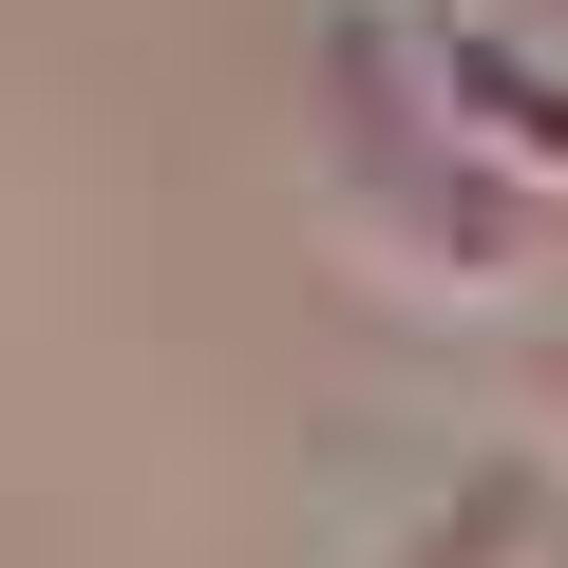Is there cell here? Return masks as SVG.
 I'll return each mask as SVG.
<instances>
[{
	"label": "cell",
	"mask_w": 568,
	"mask_h": 568,
	"mask_svg": "<svg viewBox=\"0 0 568 568\" xmlns=\"http://www.w3.org/2000/svg\"><path fill=\"white\" fill-rule=\"evenodd\" d=\"M549 568H568V530H549Z\"/></svg>",
	"instance_id": "1"
}]
</instances>
